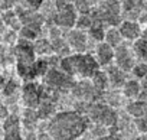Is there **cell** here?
Here are the masks:
<instances>
[{"mask_svg":"<svg viewBox=\"0 0 147 140\" xmlns=\"http://www.w3.org/2000/svg\"><path fill=\"white\" fill-rule=\"evenodd\" d=\"M90 126V118L78 110L56 113L48 123V133L52 140H77L82 137Z\"/></svg>","mask_w":147,"mask_h":140,"instance_id":"obj_1","label":"cell"},{"mask_svg":"<svg viewBox=\"0 0 147 140\" xmlns=\"http://www.w3.org/2000/svg\"><path fill=\"white\" fill-rule=\"evenodd\" d=\"M59 66L75 80H90L101 69L95 56L88 52H71L62 56Z\"/></svg>","mask_w":147,"mask_h":140,"instance_id":"obj_2","label":"cell"},{"mask_svg":"<svg viewBox=\"0 0 147 140\" xmlns=\"http://www.w3.org/2000/svg\"><path fill=\"white\" fill-rule=\"evenodd\" d=\"M13 49V56H15V64H16V72L20 80L26 81H33L35 78L39 77L38 74V55L33 48V42H28L23 39H19V42L15 45Z\"/></svg>","mask_w":147,"mask_h":140,"instance_id":"obj_3","label":"cell"},{"mask_svg":"<svg viewBox=\"0 0 147 140\" xmlns=\"http://www.w3.org/2000/svg\"><path fill=\"white\" fill-rule=\"evenodd\" d=\"M92 20L102 23L105 28L118 26L123 22V3L120 0H102L91 12Z\"/></svg>","mask_w":147,"mask_h":140,"instance_id":"obj_4","label":"cell"},{"mask_svg":"<svg viewBox=\"0 0 147 140\" xmlns=\"http://www.w3.org/2000/svg\"><path fill=\"white\" fill-rule=\"evenodd\" d=\"M85 116L90 118V121H92L95 126H102V127H113L117 126V111L110 107L108 104L104 103H90L87 107V113Z\"/></svg>","mask_w":147,"mask_h":140,"instance_id":"obj_5","label":"cell"},{"mask_svg":"<svg viewBox=\"0 0 147 140\" xmlns=\"http://www.w3.org/2000/svg\"><path fill=\"white\" fill-rule=\"evenodd\" d=\"M78 18V12L74 6V3H66L65 0H58L55 2V13L52 16L53 25H56L61 29H72L75 28Z\"/></svg>","mask_w":147,"mask_h":140,"instance_id":"obj_6","label":"cell"},{"mask_svg":"<svg viewBox=\"0 0 147 140\" xmlns=\"http://www.w3.org/2000/svg\"><path fill=\"white\" fill-rule=\"evenodd\" d=\"M43 80V84L51 87L52 90L58 91V93H66V91H71L75 85L77 80L71 77L69 74H66L63 69L59 66L56 68H51L49 71L42 77Z\"/></svg>","mask_w":147,"mask_h":140,"instance_id":"obj_7","label":"cell"},{"mask_svg":"<svg viewBox=\"0 0 147 140\" xmlns=\"http://www.w3.org/2000/svg\"><path fill=\"white\" fill-rule=\"evenodd\" d=\"M20 98L25 107L38 108L43 101V84L35 81H26L20 87Z\"/></svg>","mask_w":147,"mask_h":140,"instance_id":"obj_8","label":"cell"},{"mask_svg":"<svg viewBox=\"0 0 147 140\" xmlns=\"http://www.w3.org/2000/svg\"><path fill=\"white\" fill-rule=\"evenodd\" d=\"M71 93L78 101L84 103H97L102 94V91H100L91 83V80H77Z\"/></svg>","mask_w":147,"mask_h":140,"instance_id":"obj_9","label":"cell"},{"mask_svg":"<svg viewBox=\"0 0 147 140\" xmlns=\"http://www.w3.org/2000/svg\"><path fill=\"white\" fill-rule=\"evenodd\" d=\"M65 41L71 52H87L90 45V36L87 30L72 28L65 33Z\"/></svg>","mask_w":147,"mask_h":140,"instance_id":"obj_10","label":"cell"},{"mask_svg":"<svg viewBox=\"0 0 147 140\" xmlns=\"http://www.w3.org/2000/svg\"><path fill=\"white\" fill-rule=\"evenodd\" d=\"M136 62H137V58H136V53L133 51V46L127 45V42H124L123 45L115 48L114 65H117L118 68L130 72L133 69V66L136 65Z\"/></svg>","mask_w":147,"mask_h":140,"instance_id":"obj_11","label":"cell"},{"mask_svg":"<svg viewBox=\"0 0 147 140\" xmlns=\"http://www.w3.org/2000/svg\"><path fill=\"white\" fill-rule=\"evenodd\" d=\"M2 127H3V140H23L22 120L18 114L10 113V116L3 120Z\"/></svg>","mask_w":147,"mask_h":140,"instance_id":"obj_12","label":"cell"},{"mask_svg":"<svg viewBox=\"0 0 147 140\" xmlns=\"http://www.w3.org/2000/svg\"><path fill=\"white\" fill-rule=\"evenodd\" d=\"M118 28H120V32L127 43H133L144 35V29L141 28V23L138 20L123 19V22L118 25Z\"/></svg>","mask_w":147,"mask_h":140,"instance_id":"obj_13","label":"cell"},{"mask_svg":"<svg viewBox=\"0 0 147 140\" xmlns=\"http://www.w3.org/2000/svg\"><path fill=\"white\" fill-rule=\"evenodd\" d=\"M92 55L95 56L97 62L100 64L101 68H108L110 65L114 64V56H115V48H113L110 43L105 41L95 43Z\"/></svg>","mask_w":147,"mask_h":140,"instance_id":"obj_14","label":"cell"},{"mask_svg":"<svg viewBox=\"0 0 147 140\" xmlns=\"http://www.w3.org/2000/svg\"><path fill=\"white\" fill-rule=\"evenodd\" d=\"M144 15H147V5L143 3V0H125L123 3V16H125V19L140 22Z\"/></svg>","mask_w":147,"mask_h":140,"instance_id":"obj_15","label":"cell"},{"mask_svg":"<svg viewBox=\"0 0 147 140\" xmlns=\"http://www.w3.org/2000/svg\"><path fill=\"white\" fill-rule=\"evenodd\" d=\"M121 91H123V95L125 98L136 100V98H141V94L144 93V87H143V84H141L140 80L131 77V78H128L125 81V84L123 85Z\"/></svg>","mask_w":147,"mask_h":140,"instance_id":"obj_16","label":"cell"},{"mask_svg":"<svg viewBox=\"0 0 147 140\" xmlns=\"http://www.w3.org/2000/svg\"><path fill=\"white\" fill-rule=\"evenodd\" d=\"M107 69V74H108V80H110V87L113 88H123V85L125 84V81L128 80L127 77V71H124V69L118 68L117 65H110Z\"/></svg>","mask_w":147,"mask_h":140,"instance_id":"obj_17","label":"cell"},{"mask_svg":"<svg viewBox=\"0 0 147 140\" xmlns=\"http://www.w3.org/2000/svg\"><path fill=\"white\" fill-rule=\"evenodd\" d=\"M33 48H35V52L39 58H46V56H51L55 52V46L52 43V41L49 38H43L40 36L39 39H36L33 42Z\"/></svg>","mask_w":147,"mask_h":140,"instance_id":"obj_18","label":"cell"},{"mask_svg":"<svg viewBox=\"0 0 147 140\" xmlns=\"http://www.w3.org/2000/svg\"><path fill=\"white\" fill-rule=\"evenodd\" d=\"M125 111H127L133 118L146 117V116H147V100H144V98L131 100V101L125 106Z\"/></svg>","mask_w":147,"mask_h":140,"instance_id":"obj_19","label":"cell"},{"mask_svg":"<svg viewBox=\"0 0 147 140\" xmlns=\"http://www.w3.org/2000/svg\"><path fill=\"white\" fill-rule=\"evenodd\" d=\"M20 120H22V126H23L28 131H32V130L35 129L36 123L40 120L39 113H38V108H28V107H25Z\"/></svg>","mask_w":147,"mask_h":140,"instance_id":"obj_20","label":"cell"},{"mask_svg":"<svg viewBox=\"0 0 147 140\" xmlns=\"http://www.w3.org/2000/svg\"><path fill=\"white\" fill-rule=\"evenodd\" d=\"M104 41L107 43H110L113 48H118L120 45H123L125 42L124 38H123V35H121V32H120V28L118 26H110V28H107L105 29V38H104Z\"/></svg>","mask_w":147,"mask_h":140,"instance_id":"obj_21","label":"cell"},{"mask_svg":"<svg viewBox=\"0 0 147 140\" xmlns=\"http://www.w3.org/2000/svg\"><path fill=\"white\" fill-rule=\"evenodd\" d=\"M42 36V28L38 26H29V25H23L19 29V38L28 42H35L36 39H39Z\"/></svg>","mask_w":147,"mask_h":140,"instance_id":"obj_22","label":"cell"},{"mask_svg":"<svg viewBox=\"0 0 147 140\" xmlns=\"http://www.w3.org/2000/svg\"><path fill=\"white\" fill-rule=\"evenodd\" d=\"M91 83L100 90V91H105L110 87V80H108V74H107V69H98V71L90 78Z\"/></svg>","mask_w":147,"mask_h":140,"instance_id":"obj_23","label":"cell"},{"mask_svg":"<svg viewBox=\"0 0 147 140\" xmlns=\"http://www.w3.org/2000/svg\"><path fill=\"white\" fill-rule=\"evenodd\" d=\"M131 46H133V51L136 53L137 61H146L147 62V36L143 35L136 42H133Z\"/></svg>","mask_w":147,"mask_h":140,"instance_id":"obj_24","label":"cell"},{"mask_svg":"<svg viewBox=\"0 0 147 140\" xmlns=\"http://www.w3.org/2000/svg\"><path fill=\"white\" fill-rule=\"evenodd\" d=\"M133 78H137L140 81L147 80V62L146 61H137L136 65L133 66V69L130 71Z\"/></svg>","mask_w":147,"mask_h":140,"instance_id":"obj_25","label":"cell"},{"mask_svg":"<svg viewBox=\"0 0 147 140\" xmlns=\"http://www.w3.org/2000/svg\"><path fill=\"white\" fill-rule=\"evenodd\" d=\"M38 113L40 120H46V118H52L56 113H55V103L51 101H43L39 107H38Z\"/></svg>","mask_w":147,"mask_h":140,"instance_id":"obj_26","label":"cell"},{"mask_svg":"<svg viewBox=\"0 0 147 140\" xmlns=\"http://www.w3.org/2000/svg\"><path fill=\"white\" fill-rule=\"evenodd\" d=\"M19 91V84L15 81V80H7L3 78V84H2V93H3V97L7 98V97H12L15 95L16 93Z\"/></svg>","mask_w":147,"mask_h":140,"instance_id":"obj_27","label":"cell"},{"mask_svg":"<svg viewBox=\"0 0 147 140\" xmlns=\"http://www.w3.org/2000/svg\"><path fill=\"white\" fill-rule=\"evenodd\" d=\"M74 6H75L78 15H91V12L94 9V6H91L88 0H75Z\"/></svg>","mask_w":147,"mask_h":140,"instance_id":"obj_28","label":"cell"},{"mask_svg":"<svg viewBox=\"0 0 147 140\" xmlns=\"http://www.w3.org/2000/svg\"><path fill=\"white\" fill-rule=\"evenodd\" d=\"M92 23H94V20H92V16L91 15H78L75 28L82 29V30H88L92 26Z\"/></svg>","mask_w":147,"mask_h":140,"instance_id":"obj_29","label":"cell"},{"mask_svg":"<svg viewBox=\"0 0 147 140\" xmlns=\"http://www.w3.org/2000/svg\"><path fill=\"white\" fill-rule=\"evenodd\" d=\"M133 124H134V129H136L140 134H147V116H146V117L134 118Z\"/></svg>","mask_w":147,"mask_h":140,"instance_id":"obj_30","label":"cell"},{"mask_svg":"<svg viewBox=\"0 0 147 140\" xmlns=\"http://www.w3.org/2000/svg\"><path fill=\"white\" fill-rule=\"evenodd\" d=\"M97 140H120V134L118 133H105L100 137H97Z\"/></svg>","mask_w":147,"mask_h":140,"instance_id":"obj_31","label":"cell"},{"mask_svg":"<svg viewBox=\"0 0 147 140\" xmlns=\"http://www.w3.org/2000/svg\"><path fill=\"white\" fill-rule=\"evenodd\" d=\"M38 140H52V139H51V134H49L48 130H46V133L42 131V133L38 134Z\"/></svg>","mask_w":147,"mask_h":140,"instance_id":"obj_32","label":"cell"},{"mask_svg":"<svg viewBox=\"0 0 147 140\" xmlns=\"http://www.w3.org/2000/svg\"><path fill=\"white\" fill-rule=\"evenodd\" d=\"M9 116H10V113L7 111V107H6V106L3 104V106H2V120H5V118H7Z\"/></svg>","mask_w":147,"mask_h":140,"instance_id":"obj_33","label":"cell"},{"mask_svg":"<svg viewBox=\"0 0 147 140\" xmlns=\"http://www.w3.org/2000/svg\"><path fill=\"white\" fill-rule=\"evenodd\" d=\"M136 140H147V134H140Z\"/></svg>","mask_w":147,"mask_h":140,"instance_id":"obj_34","label":"cell"},{"mask_svg":"<svg viewBox=\"0 0 147 140\" xmlns=\"http://www.w3.org/2000/svg\"><path fill=\"white\" fill-rule=\"evenodd\" d=\"M144 35L147 36V25H146V28H144Z\"/></svg>","mask_w":147,"mask_h":140,"instance_id":"obj_35","label":"cell"},{"mask_svg":"<svg viewBox=\"0 0 147 140\" xmlns=\"http://www.w3.org/2000/svg\"><path fill=\"white\" fill-rule=\"evenodd\" d=\"M77 140H87V139H84V137H78Z\"/></svg>","mask_w":147,"mask_h":140,"instance_id":"obj_36","label":"cell"},{"mask_svg":"<svg viewBox=\"0 0 147 140\" xmlns=\"http://www.w3.org/2000/svg\"><path fill=\"white\" fill-rule=\"evenodd\" d=\"M51 2H53V3H55V2H58V0H51Z\"/></svg>","mask_w":147,"mask_h":140,"instance_id":"obj_37","label":"cell"}]
</instances>
